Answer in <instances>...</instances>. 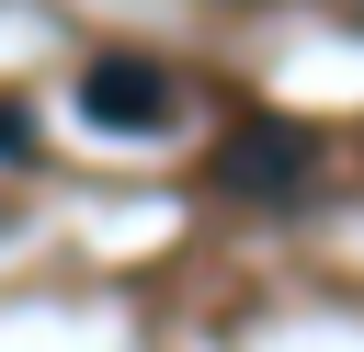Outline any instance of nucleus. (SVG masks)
<instances>
[{
  "mask_svg": "<svg viewBox=\"0 0 364 352\" xmlns=\"http://www.w3.org/2000/svg\"><path fill=\"white\" fill-rule=\"evenodd\" d=\"M216 193L228 204H296V193H318V170H330V136L318 125H296V114H239L228 136H216Z\"/></svg>",
  "mask_w": 364,
  "mask_h": 352,
  "instance_id": "nucleus-1",
  "label": "nucleus"
},
{
  "mask_svg": "<svg viewBox=\"0 0 364 352\" xmlns=\"http://www.w3.org/2000/svg\"><path fill=\"white\" fill-rule=\"evenodd\" d=\"M171 102H182V79H171V57H148V45H102V57L80 68V125H91V136H159Z\"/></svg>",
  "mask_w": 364,
  "mask_h": 352,
  "instance_id": "nucleus-2",
  "label": "nucleus"
},
{
  "mask_svg": "<svg viewBox=\"0 0 364 352\" xmlns=\"http://www.w3.org/2000/svg\"><path fill=\"white\" fill-rule=\"evenodd\" d=\"M46 159V136H34V114L23 102H0V170H34Z\"/></svg>",
  "mask_w": 364,
  "mask_h": 352,
  "instance_id": "nucleus-3",
  "label": "nucleus"
}]
</instances>
